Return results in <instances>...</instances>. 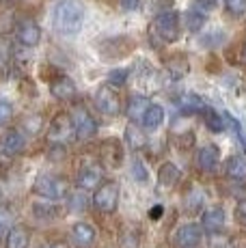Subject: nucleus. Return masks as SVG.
Instances as JSON below:
<instances>
[{
	"instance_id": "1",
	"label": "nucleus",
	"mask_w": 246,
	"mask_h": 248,
	"mask_svg": "<svg viewBox=\"0 0 246 248\" xmlns=\"http://www.w3.org/2000/svg\"><path fill=\"white\" fill-rule=\"evenodd\" d=\"M54 31L59 35H65V37H74L80 32L82 28V22H84V7L82 2L78 0H61L59 4L54 7Z\"/></svg>"
},
{
	"instance_id": "2",
	"label": "nucleus",
	"mask_w": 246,
	"mask_h": 248,
	"mask_svg": "<svg viewBox=\"0 0 246 248\" xmlns=\"http://www.w3.org/2000/svg\"><path fill=\"white\" fill-rule=\"evenodd\" d=\"M32 190L46 201H61L67 197V181L54 175H39L32 184Z\"/></svg>"
},
{
	"instance_id": "3",
	"label": "nucleus",
	"mask_w": 246,
	"mask_h": 248,
	"mask_svg": "<svg viewBox=\"0 0 246 248\" xmlns=\"http://www.w3.org/2000/svg\"><path fill=\"white\" fill-rule=\"evenodd\" d=\"M154 32L164 41V44H173L182 35V20H179L177 11H164L154 20Z\"/></svg>"
},
{
	"instance_id": "4",
	"label": "nucleus",
	"mask_w": 246,
	"mask_h": 248,
	"mask_svg": "<svg viewBox=\"0 0 246 248\" xmlns=\"http://www.w3.org/2000/svg\"><path fill=\"white\" fill-rule=\"evenodd\" d=\"M69 119H72V125H74L76 136H80V138L95 136L97 123H95L93 114L89 112V108L84 106V104H74L72 112H69Z\"/></svg>"
},
{
	"instance_id": "5",
	"label": "nucleus",
	"mask_w": 246,
	"mask_h": 248,
	"mask_svg": "<svg viewBox=\"0 0 246 248\" xmlns=\"http://www.w3.org/2000/svg\"><path fill=\"white\" fill-rule=\"evenodd\" d=\"M93 205L102 214H112L119 205V184L115 181H104L93 194Z\"/></svg>"
},
{
	"instance_id": "6",
	"label": "nucleus",
	"mask_w": 246,
	"mask_h": 248,
	"mask_svg": "<svg viewBox=\"0 0 246 248\" xmlns=\"http://www.w3.org/2000/svg\"><path fill=\"white\" fill-rule=\"evenodd\" d=\"M95 106H97V110L102 114H106V117H117V114L121 112V97L112 87L104 84L95 93Z\"/></svg>"
},
{
	"instance_id": "7",
	"label": "nucleus",
	"mask_w": 246,
	"mask_h": 248,
	"mask_svg": "<svg viewBox=\"0 0 246 248\" xmlns=\"http://www.w3.org/2000/svg\"><path fill=\"white\" fill-rule=\"evenodd\" d=\"M15 37L17 41H20L22 46L26 47H37L41 41V28L39 24L35 20H31V17H24V20H20L15 24Z\"/></svg>"
},
{
	"instance_id": "8",
	"label": "nucleus",
	"mask_w": 246,
	"mask_h": 248,
	"mask_svg": "<svg viewBox=\"0 0 246 248\" xmlns=\"http://www.w3.org/2000/svg\"><path fill=\"white\" fill-rule=\"evenodd\" d=\"M201 240H203V229H201V225H197V222H186V225L179 227L173 235V242L179 248H197L201 244Z\"/></svg>"
},
{
	"instance_id": "9",
	"label": "nucleus",
	"mask_w": 246,
	"mask_h": 248,
	"mask_svg": "<svg viewBox=\"0 0 246 248\" xmlns=\"http://www.w3.org/2000/svg\"><path fill=\"white\" fill-rule=\"evenodd\" d=\"M48 136H50V140L56 142V145H61V142H67L69 138L76 136L69 114H56V117L52 119V123H50V127H48Z\"/></svg>"
},
{
	"instance_id": "10",
	"label": "nucleus",
	"mask_w": 246,
	"mask_h": 248,
	"mask_svg": "<svg viewBox=\"0 0 246 248\" xmlns=\"http://www.w3.org/2000/svg\"><path fill=\"white\" fill-rule=\"evenodd\" d=\"M24 134L20 130H7L0 136V155L4 158H13L24 149Z\"/></svg>"
},
{
	"instance_id": "11",
	"label": "nucleus",
	"mask_w": 246,
	"mask_h": 248,
	"mask_svg": "<svg viewBox=\"0 0 246 248\" xmlns=\"http://www.w3.org/2000/svg\"><path fill=\"white\" fill-rule=\"evenodd\" d=\"M50 95L54 99H59V102H72L76 95H78V87H76V82L72 78L61 76V78H56L50 84Z\"/></svg>"
},
{
	"instance_id": "12",
	"label": "nucleus",
	"mask_w": 246,
	"mask_h": 248,
	"mask_svg": "<svg viewBox=\"0 0 246 248\" xmlns=\"http://www.w3.org/2000/svg\"><path fill=\"white\" fill-rule=\"evenodd\" d=\"M225 222H227V216H225V209L220 205H214V207L205 209L201 216V229L210 233H218L225 229Z\"/></svg>"
},
{
	"instance_id": "13",
	"label": "nucleus",
	"mask_w": 246,
	"mask_h": 248,
	"mask_svg": "<svg viewBox=\"0 0 246 248\" xmlns=\"http://www.w3.org/2000/svg\"><path fill=\"white\" fill-rule=\"evenodd\" d=\"M102 184V169H97V166H84L76 175V186L80 190H97Z\"/></svg>"
},
{
	"instance_id": "14",
	"label": "nucleus",
	"mask_w": 246,
	"mask_h": 248,
	"mask_svg": "<svg viewBox=\"0 0 246 248\" xmlns=\"http://www.w3.org/2000/svg\"><path fill=\"white\" fill-rule=\"evenodd\" d=\"M220 162V149L216 145H205L199 149L197 154V164L201 170H205V173H212V170H216V166H218Z\"/></svg>"
},
{
	"instance_id": "15",
	"label": "nucleus",
	"mask_w": 246,
	"mask_h": 248,
	"mask_svg": "<svg viewBox=\"0 0 246 248\" xmlns=\"http://www.w3.org/2000/svg\"><path fill=\"white\" fill-rule=\"evenodd\" d=\"M69 235H72V242L78 248H89L95 242V229L89 222H76L72 231H69Z\"/></svg>"
},
{
	"instance_id": "16",
	"label": "nucleus",
	"mask_w": 246,
	"mask_h": 248,
	"mask_svg": "<svg viewBox=\"0 0 246 248\" xmlns=\"http://www.w3.org/2000/svg\"><path fill=\"white\" fill-rule=\"evenodd\" d=\"M102 160L104 164L108 166H119L121 158H123V149H121V142L117 138H108V140L102 142Z\"/></svg>"
},
{
	"instance_id": "17",
	"label": "nucleus",
	"mask_w": 246,
	"mask_h": 248,
	"mask_svg": "<svg viewBox=\"0 0 246 248\" xmlns=\"http://www.w3.org/2000/svg\"><path fill=\"white\" fill-rule=\"evenodd\" d=\"M31 244V231L22 225H15L7 231L4 237V248H28Z\"/></svg>"
},
{
	"instance_id": "18",
	"label": "nucleus",
	"mask_w": 246,
	"mask_h": 248,
	"mask_svg": "<svg viewBox=\"0 0 246 248\" xmlns=\"http://www.w3.org/2000/svg\"><path fill=\"white\" fill-rule=\"evenodd\" d=\"M162 121H164V108L158 106V104H149L147 112L140 119V125H143V130H155V127L162 125Z\"/></svg>"
},
{
	"instance_id": "19",
	"label": "nucleus",
	"mask_w": 246,
	"mask_h": 248,
	"mask_svg": "<svg viewBox=\"0 0 246 248\" xmlns=\"http://www.w3.org/2000/svg\"><path fill=\"white\" fill-rule=\"evenodd\" d=\"M179 177H182V173H179V169L173 162H164L158 170V184L162 186V188H173L179 181Z\"/></svg>"
},
{
	"instance_id": "20",
	"label": "nucleus",
	"mask_w": 246,
	"mask_h": 248,
	"mask_svg": "<svg viewBox=\"0 0 246 248\" xmlns=\"http://www.w3.org/2000/svg\"><path fill=\"white\" fill-rule=\"evenodd\" d=\"M147 108H149V104L143 95H132L130 104H127V119H130L132 123H138L140 119H143V114L147 112Z\"/></svg>"
},
{
	"instance_id": "21",
	"label": "nucleus",
	"mask_w": 246,
	"mask_h": 248,
	"mask_svg": "<svg viewBox=\"0 0 246 248\" xmlns=\"http://www.w3.org/2000/svg\"><path fill=\"white\" fill-rule=\"evenodd\" d=\"M225 173L231 179H246V158L242 155H231L225 164Z\"/></svg>"
},
{
	"instance_id": "22",
	"label": "nucleus",
	"mask_w": 246,
	"mask_h": 248,
	"mask_svg": "<svg viewBox=\"0 0 246 248\" xmlns=\"http://www.w3.org/2000/svg\"><path fill=\"white\" fill-rule=\"evenodd\" d=\"M203 121H205V125H207L210 132H222L225 130V117L218 114L216 110H212V108H205V110H203Z\"/></svg>"
},
{
	"instance_id": "23",
	"label": "nucleus",
	"mask_w": 246,
	"mask_h": 248,
	"mask_svg": "<svg viewBox=\"0 0 246 248\" xmlns=\"http://www.w3.org/2000/svg\"><path fill=\"white\" fill-rule=\"evenodd\" d=\"M56 205L52 203H35L32 205V214H35L37 220H52V218H56Z\"/></svg>"
},
{
	"instance_id": "24",
	"label": "nucleus",
	"mask_w": 246,
	"mask_h": 248,
	"mask_svg": "<svg viewBox=\"0 0 246 248\" xmlns=\"http://www.w3.org/2000/svg\"><path fill=\"white\" fill-rule=\"evenodd\" d=\"M184 24H186V28L190 32H197L203 28V24H205V16H203L201 11H188L186 16H184Z\"/></svg>"
},
{
	"instance_id": "25",
	"label": "nucleus",
	"mask_w": 246,
	"mask_h": 248,
	"mask_svg": "<svg viewBox=\"0 0 246 248\" xmlns=\"http://www.w3.org/2000/svg\"><path fill=\"white\" fill-rule=\"evenodd\" d=\"M125 134H127V142H130V147L132 149H140V147L147 142V138H145V134H140V130L132 123V125H127V130H125Z\"/></svg>"
},
{
	"instance_id": "26",
	"label": "nucleus",
	"mask_w": 246,
	"mask_h": 248,
	"mask_svg": "<svg viewBox=\"0 0 246 248\" xmlns=\"http://www.w3.org/2000/svg\"><path fill=\"white\" fill-rule=\"evenodd\" d=\"M89 205V199L84 197V192H74L72 197H69V209L72 212H84Z\"/></svg>"
},
{
	"instance_id": "27",
	"label": "nucleus",
	"mask_w": 246,
	"mask_h": 248,
	"mask_svg": "<svg viewBox=\"0 0 246 248\" xmlns=\"http://www.w3.org/2000/svg\"><path fill=\"white\" fill-rule=\"evenodd\" d=\"M182 110L184 112H203L205 106H203V102L199 97H184L182 99Z\"/></svg>"
},
{
	"instance_id": "28",
	"label": "nucleus",
	"mask_w": 246,
	"mask_h": 248,
	"mask_svg": "<svg viewBox=\"0 0 246 248\" xmlns=\"http://www.w3.org/2000/svg\"><path fill=\"white\" fill-rule=\"evenodd\" d=\"M132 177H134L136 181H140V184H145V181H147V169H145V164L143 162H140L138 158H134L132 160Z\"/></svg>"
},
{
	"instance_id": "29",
	"label": "nucleus",
	"mask_w": 246,
	"mask_h": 248,
	"mask_svg": "<svg viewBox=\"0 0 246 248\" xmlns=\"http://www.w3.org/2000/svg\"><path fill=\"white\" fill-rule=\"evenodd\" d=\"M225 9L231 13V16L240 17L246 13V0H225Z\"/></svg>"
},
{
	"instance_id": "30",
	"label": "nucleus",
	"mask_w": 246,
	"mask_h": 248,
	"mask_svg": "<svg viewBox=\"0 0 246 248\" xmlns=\"http://www.w3.org/2000/svg\"><path fill=\"white\" fill-rule=\"evenodd\" d=\"M127 80V71L125 69H112L110 74H108V87H121V84H125Z\"/></svg>"
},
{
	"instance_id": "31",
	"label": "nucleus",
	"mask_w": 246,
	"mask_h": 248,
	"mask_svg": "<svg viewBox=\"0 0 246 248\" xmlns=\"http://www.w3.org/2000/svg\"><path fill=\"white\" fill-rule=\"evenodd\" d=\"M9 56H11V41L0 35V65H7Z\"/></svg>"
},
{
	"instance_id": "32",
	"label": "nucleus",
	"mask_w": 246,
	"mask_h": 248,
	"mask_svg": "<svg viewBox=\"0 0 246 248\" xmlns=\"http://www.w3.org/2000/svg\"><path fill=\"white\" fill-rule=\"evenodd\" d=\"M9 225H11V209L0 205V235L9 231Z\"/></svg>"
},
{
	"instance_id": "33",
	"label": "nucleus",
	"mask_w": 246,
	"mask_h": 248,
	"mask_svg": "<svg viewBox=\"0 0 246 248\" xmlns=\"http://www.w3.org/2000/svg\"><path fill=\"white\" fill-rule=\"evenodd\" d=\"M11 117H13V106L7 102V99H0V125H2V123H9Z\"/></svg>"
},
{
	"instance_id": "34",
	"label": "nucleus",
	"mask_w": 246,
	"mask_h": 248,
	"mask_svg": "<svg viewBox=\"0 0 246 248\" xmlns=\"http://www.w3.org/2000/svg\"><path fill=\"white\" fill-rule=\"evenodd\" d=\"M235 218H238L240 225H246V199L240 201L238 207H235Z\"/></svg>"
},
{
	"instance_id": "35",
	"label": "nucleus",
	"mask_w": 246,
	"mask_h": 248,
	"mask_svg": "<svg viewBox=\"0 0 246 248\" xmlns=\"http://www.w3.org/2000/svg\"><path fill=\"white\" fill-rule=\"evenodd\" d=\"M121 4L125 9H136L138 7V0H121Z\"/></svg>"
},
{
	"instance_id": "36",
	"label": "nucleus",
	"mask_w": 246,
	"mask_h": 248,
	"mask_svg": "<svg viewBox=\"0 0 246 248\" xmlns=\"http://www.w3.org/2000/svg\"><path fill=\"white\" fill-rule=\"evenodd\" d=\"M48 248H69L67 242H54V244H50Z\"/></svg>"
},
{
	"instance_id": "37",
	"label": "nucleus",
	"mask_w": 246,
	"mask_h": 248,
	"mask_svg": "<svg viewBox=\"0 0 246 248\" xmlns=\"http://www.w3.org/2000/svg\"><path fill=\"white\" fill-rule=\"evenodd\" d=\"M160 212H162V207H160V205H158V209H154V212H151V216H154V218H158V216H160Z\"/></svg>"
},
{
	"instance_id": "38",
	"label": "nucleus",
	"mask_w": 246,
	"mask_h": 248,
	"mask_svg": "<svg viewBox=\"0 0 246 248\" xmlns=\"http://www.w3.org/2000/svg\"><path fill=\"white\" fill-rule=\"evenodd\" d=\"M0 205H2V190H0Z\"/></svg>"
},
{
	"instance_id": "39",
	"label": "nucleus",
	"mask_w": 246,
	"mask_h": 248,
	"mask_svg": "<svg viewBox=\"0 0 246 248\" xmlns=\"http://www.w3.org/2000/svg\"><path fill=\"white\" fill-rule=\"evenodd\" d=\"M244 61H246V46H244Z\"/></svg>"
}]
</instances>
